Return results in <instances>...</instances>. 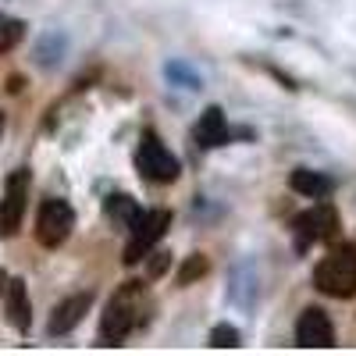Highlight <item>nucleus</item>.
I'll return each mask as SVG.
<instances>
[{"mask_svg":"<svg viewBox=\"0 0 356 356\" xmlns=\"http://www.w3.org/2000/svg\"><path fill=\"white\" fill-rule=\"evenodd\" d=\"M139 314H143V285L139 282H125L122 289L114 292V300L107 303V310H104V321H100L104 346H122L129 339V332L139 324Z\"/></svg>","mask_w":356,"mask_h":356,"instance_id":"nucleus-1","label":"nucleus"},{"mask_svg":"<svg viewBox=\"0 0 356 356\" xmlns=\"http://www.w3.org/2000/svg\"><path fill=\"white\" fill-rule=\"evenodd\" d=\"M314 289L332 300L356 296V246H335L328 257H321L314 267Z\"/></svg>","mask_w":356,"mask_h":356,"instance_id":"nucleus-2","label":"nucleus"},{"mask_svg":"<svg viewBox=\"0 0 356 356\" xmlns=\"http://www.w3.org/2000/svg\"><path fill=\"white\" fill-rule=\"evenodd\" d=\"M136 168H139V175L146 178V182H157V186H168V182H175V178L182 175V168H178V157L168 150L157 136H150V132H146L143 143H139Z\"/></svg>","mask_w":356,"mask_h":356,"instance_id":"nucleus-3","label":"nucleus"},{"mask_svg":"<svg viewBox=\"0 0 356 356\" xmlns=\"http://www.w3.org/2000/svg\"><path fill=\"white\" fill-rule=\"evenodd\" d=\"M171 225V214L168 211H139L132 218V235H129V246H125V264H139L146 253H150Z\"/></svg>","mask_w":356,"mask_h":356,"instance_id":"nucleus-4","label":"nucleus"},{"mask_svg":"<svg viewBox=\"0 0 356 356\" xmlns=\"http://www.w3.org/2000/svg\"><path fill=\"white\" fill-rule=\"evenodd\" d=\"M75 228V211L65 200H43L40 214H36V239L47 250H57Z\"/></svg>","mask_w":356,"mask_h":356,"instance_id":"nucleus-5","label":"nucleus"},{"mask_svg":"<svg viewBox=\"0 0 356 356\" xmlns=\"http://www.w3.org/2000/svg\"><path fill=\"white\" fill-rule=\"evenodd\" d=\"M296 235H300V246H310V243H328L339 235L342 221H339V211L332 203H317L310 211H303L300 218L292 221Z\"/></svg>","mask_w":356,"mask_h":356,"instance_id":"nucleus-6","label":"nucleus"},{"mask_svg":"<svg viewBox=\"0 0 356 356\" xmlns=\"http://www.w3.org/2000/svg\"><path fill=\"white\" fill-rule=\"evenodd\" d=\"M25 200H29V168H18L8 178L4 196H0V239H11V235L22 228Z\"/></svg>","mask_w":356,"mask_h":356,"instance_id":"nucleus-7","label":"nucleus"},{"mask_svg":"<svg viewBox=\"0 0 356 356\" xmlns=\"http://www.w3.org/2000/svg\"><path fill=\"white\" fill-rule=\"evenodd\" d=\"M296 342H300L303 349H328L335 346V328L324 310L310 307L300 314V324H296Z\"/></svg>","mask_w":356,"mask_h":356,"instance_id":"nucleus-8","label":"nucleus"},{"mask_svg":"<svg viewBox=\"0 0 356 356\" xmlns=\"http://www.w3.org/2000/svg\"><path fill=\"white\" fill-rule=\"evenodd\" d=\"M89 307H93V296H89V292L68 296L65 303H57V310H54V317H50V335H68L75 324L86 317Z\"/></svg>","mask_w":356,"mask_h":356,"instance_id":"nucleus-9","label":"nucleus"},{"mask_svg":"<svg viewBox=\"0 0 356 356\" xmlns=\"http://www.w3.org/2000/svg\"><path fill=\"white\" fill-rule=\"evenodd\" d=\"M4 303H8V317L18 332H29L33 324V307H29V292H25V282L22 278H11L8 282V292H4Z\"/></svg>","mask_w":356,"mask_h":356,"instance_id":"nucleus-10","label":"nucleus"},{"mask_svg":"<svg viewBox=\"0 0 356 356\" xmlns=\"http://www.w3.org/2000/svg\"><path fill=\"white\" fill-rule=\"evenodd\" d=\"M289 189L300 196H310V200H321L332 193V178H324L321 171H310V168H296L289 175Z\"/></svg>","mask_w":356,"mask_h":356,"instance_id":"nucleus-11","label":"nucleus"},{"mask_svg":"<svg viewBox=\"0 0 356 356\" xmlns=\"http://www.w3.org/2000/svg\"><path fill=\"white\" fill-rule=\"evenodd\" d=\"M196 136H200V146H225L228 143V122H225L221 107H207L203 111Z\"/></svg>","mask_w":356,"mask_h":356,"instance_id":"nucleus-12","label":"nucleus"},{"mask_svg":"<svg viewBox=\"0 0 356 356\" xmlns=\"http://www.w3.org/2000/svg\"><path fill=\"white\" fill-rule=\"evenodd\" d=\"M22 36H25V25H22L18 18H8V15H0V54L15 50V47L22 43Z\"/></svg>","mask_w":356,"mask_h":356,"instance_id":"nucleus-13","label":"nucleus"},{"mask_svg":"<svg viewBox=\"0 0 356 356\" xmlns=\"http://www.w3.org/2000/svg\"><path fill=\"white\" fill-rule=\"evenodd\" d=\"M207 271H211V260H207L203 253H193L182 267H178V285H193V282L203 278Z\"/></svg>","mask_w":356,"mask_h":356,"instance_id":"nucleus-14","label":"nucleus"},{"mask_svg":"<svg viewBox=\"0 0 356 356\" xmlns=\"http://www.w3.org/2000/svg\"><path fill=\"white\" fill-rule=\"evenodd\" d=\"M243 342V335L232 328V324H218V328L211 332V346H218V349H235Z\"/></svg>","mask_w":356,"mask_h":356,"instance_id":"nucleus-15","label":"nucleus"},{"mask_svg":"<svg viewBox=\"0 0 356 356\" xmlns=\"http://www.w3.org/2000/svg\"><path fill=\"white\" fill-rule=\"evenodd\" d=\"M107 211H111L114 218H122L125 225H132V218L139 214V211H136V203H132L129 196H111V200H107Z\"/></svg>","mask_w":356,"mask_h":356,"instance_id":"nucleus-16","label":"nucleus"},{"mask_svg":"<svg viewBox=\"0 0 356 356\" xmlns=\"http://www.w3.org/2000/svg\"><path fill=\"white\" fill-rule=\"evenodd\" d=\"M171 264V253H154V264H150V278H161Z\"/></svg>","mask_w":356,"mask_h":356,"instance_id":"nucleus-17","label":"nucleus"},{"mask_svg":"<svg viewBox=\"0 0 356 356\" xmlns=\"http://www.w3.org/2000/svg\"><path fill=\"white\" fill-rule=\"evenodd\" d=\"M0 289H8V285H4V275H0Z\"/></svg>","mask_w":356,"mask_h":356,"instance_id":"nucleus-18","label":"nucleus"},{"mask_svg":"<svg viewBox=\"0 0 356 356\" xmlns=\"http://www.w3.org/2000/svg\"><path fill=\"white\" fill-rule=\"evenodd\" d=\"M0 129H4V118H0Z\"/></svg>","mask_w":356,"mask_h":356,"instance_id":"nucleus-19","label":"nucleus"}]
</instances>
